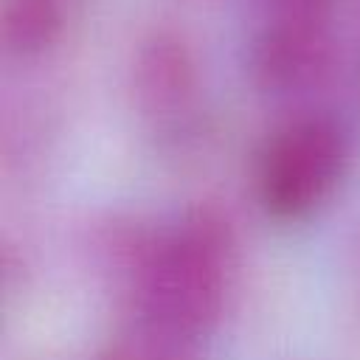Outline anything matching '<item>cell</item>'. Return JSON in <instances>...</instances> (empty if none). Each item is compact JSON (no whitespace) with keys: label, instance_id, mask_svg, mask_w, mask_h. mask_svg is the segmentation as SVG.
<instances>
[{"label":"cell","instance_id":"cell-1","mask_svg":"<svg viewBox=\"0 0 360 360\" xmlns=\"http://www.w3.org/2000/svg\"><path fill=\"white\" fill-rule=\"evenodd\" d=\"M222 287V253L211 231L177 233L146 267V312L174 329L200 326L217 307Z\"/></svg>","mask_w":360,"mask_h":360},{"label":"cell","instance_id":"cell-2","mask_svg":"<svg viewBox=\"0 0 360 360\" xmlns=\"http://www.w3.org/2000/svg\"><path fill=\"white\" fill-rule=\"evenodd\" d=\"M343 163V141L329 124H301L281 135L264 160V200L281 214L318 202Z\"/></svg>","mask_w":360,"mask_h":360}]
</instances>
